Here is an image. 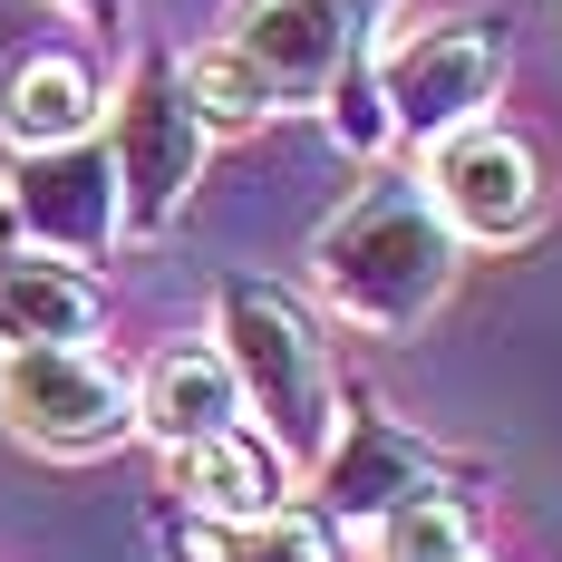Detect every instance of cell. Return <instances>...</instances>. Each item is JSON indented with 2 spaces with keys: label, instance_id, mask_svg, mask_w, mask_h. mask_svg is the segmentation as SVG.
<instances>
[{
  "label": "cell",
  "instance_id": "cell-1",
  "mask_svg": "<svg viewBox=\"0 0 562 562\" xmlns=\"http://www.w3.org/2000/svg\"><path fill=\"white\" fill-rule=\"evenodd\" d=\"M456 272H465V243L456 224L437 214L427 175L417 166H379L330 224L311 233V281L349 330H379V339H407L447 311Z\"/></svg>",
  "mask_w": 562,
  "mask_h": 562
},
{
  "label": "cell",
  "instance_id": "cell-3",
  "mask_svg": "<svg viewBox=\"0 0 562 562\" xmlns=\"http://www.w3.org/2000/svg\"><path fill=\"white\" fill-rule=\"evenodd\" d=\"M116 156V204H126V243H156V233L184 224L194 184H204V156H214V126L184 98V49H136L126 78H116L108 116H98Z\"/></svg>",
  "mask_w": 562,
  "mask_h": 562
},
{
  "label": "cell",
  "instance_id": "cell-18",
  "mask_svg": "<svg viewBox=\"0 0 562 562\" xmlns=\"http://www.w3.org/2000/svg\"><path fill=\"white\" fill-rule=\"evenodd\" d=\"M359 20H369V30H379V20H389V0H359Z\"/></svg>",
  "mask_w": 562,
  "mask_h": 562
},
{
  "label": "cell",
  "instance_id": "cell-14",
  "mask_svg": "<svg viewBox=\"0 0 562 562\" xmlns=\"http://www.w3.org/2000/svg\"><path fill=\"white\" fill-rule=\"evenodd\" d=\"M98 116H108V88H98V68H88L78 49L10 58V78H0V146H10V156L98 136Z\"/></svg>",
  "mask_w": 562,
  "mask_h": 562
},
{
  "label": "cell",
  "instance_id": "cell-16",
  "mask_svg": "<svg viewBox=\"0 0 562 562\" xmlns=\"http://www.w3.org/2000/svg\"><path fill=\"white\" fill-rule=\"evenodd\" d=\"M184 98L204 108V126H214V136H243V126H272V116H281V98L262 88V68L233 49V40L184 49Z\"/></svg>",
  "mask_w": 562,
  "mask_h": 562
},
{
  "label": "cell",
  "instance_id": "cell-4",
  "mask_svg": "<svg viewBox=\"0 0 562 562\" xmlns=\"http://www.w3.org/2000/svg\"><path fill=\"white\" fill-rule=\"evenodd\" d=\"M514 68V20L505 10H447V20H417L379 40V108H389V146H437L456 126L495 116Z\"/></svg>",
  "mask_w": 562,
  "mask_h": 562
},
{
  "label": "cell",
  "instance_id": "cell-13",
  "mask_svg": "<svg viewBox=\"0 0 562 562\" xmlns=\"http://www.w3.org/2000/svg\"><path fill=\"white\" fill-rule=\"evenodd\" d=\"M156 553L166 562H339V533L321 524L311 505H281V514H184V505H156Z\"/></svg>",
  "mask_w": 562,
  "mask_h": 562
},
{
  "label": "cell",
  "instance_id": "cell-12",
  "mask_svg": "<svg viewBox=\"0 0 562 562\" xmlns=\"http://www.w3.org/2000/svg\"><path fill=\"white\" fill-rule=\"evenodd\" d=\"M224 427H243V389H233V359L214 339H175L136 369V437H156L175 456L194 437H224Z\"/></svg>",
  "mask_w": 562,
  "mask_h": 562
},
{
  "label": "cell",
  "instance_id": "cell-9",
  "mask_svg": "<svg viewBox=\"0 0 562 562\" xmlns=\"http://www.w3.org/2000/svg\"><path fill=\"white\" fill-rule=\"evenodd\" d=\"M359 40H379L359 20V0H252L233 20V49L262 68V88H272L281 108H321L339 58L359 49Z\"/></svg>",
  "mask_w": 562,
  "mask_h": 562
},
{
  "label": "cell",
  "instance_id": "cell-2",
  "mask_svg": "<svg viewBox=\"0 0 562 562\" xmlns=\"http://www.w3.org/2000/svg\"><path fill=\"white\" fill-rule=\"evenodd\" d=\"M214 349L233 359L243 417L291 456V475H311L339 437V369L311 301L272 272H224L214 281Z\"/></svg>",
  "mask_w": 562,
  "mask_h": 562
},
{
  "label": "cell",
  "instance_id": "cell-6",
  "mask_svg": "<svg viewBox=\"0 0 562 562\" xmlns=\"http://www.w3.org/2000/svg\"><path fill=\"white\" fill-rule=\"evenodd\" d=\"M311 485H321V524L330 533H369L379 514H397V505H417V495H465L475 475L456 465V456H437L407 417H389L369 389H339V437H330V456L311 465Z\"/></svg>",
  "mask_w": 562,
  "mask_h": 562
},
{
  "label": "cell",
  "instance_id": "cell-11",
  "mask_svg": "<svg viewBox=\"0 0 562 562\" xmlns=\"http://www.w3.org/2000/svg\"><path fill=\"white\" fill-rule=\"evenodd\" d=\"M291 456L243 417V427H224V437H194V447L166 456V505L184 514H224V524H243V514H281L291 505Z\"/></svg>",
  "mask_w": 562,
  "mask_h": 562
},
{
  "label": "cell",
  "instance_id": "cell-7",
  "mask_svg": "<svg viewBox=\"0 0 562 562\" xmlns=\"http://www.w3.org/2000/svg\"><path fill=\"white\" fill-rule=\"evenodd\" d=\"M417 175H427V194H437V214L456 224L465 252H514L553 214V175L533 156V136H514L505 116H475V126L437 136L417 156Z\"/></svg>",
  "mask_w": 562,
  "mask_h": 562
},
{
  "label": "cell",
  "instance_id": "cell-5",
  "mask_svg": "<svg viewBox=\"0 0 562 562\" xmlns=\"http://www.w3.org/2000/svg\"><path fill=\"white\" fill-rule=\"evenodd\" d=\"M0 427L30 456L88 465L136 437V379L116 369L98 339L68 349H0Z\"/></svg>",
  "mask_w": 562,
  "mask_h": 562
},
{
  "label": "cell",
  "instance_id": "cell-10",
  "mask_svg": "<svg viewBox=\"0 0 562 562\" xmlns=\"http://www.w3.org/2000/svg\"><path fill=\"white\" fill-rule=\"evenodd\" d=\"M98 330H108L98 272L0 233V349H68V339H98Z\"/></svg>",
  "mask_w": 562,
  "mask_h": 562
},
{
  "label": "cell",
  "instance_id": "cell-17",
  "mask_svg": "<svg viewBox=\"0 0 562 562\" xmlns=\"http://www.w3.org/2000/svg\"><path fill=\"white\" fill-rule=\"evenodd\" d=\"M58 10H68L88 40H126V0H58Z\"/></svg>",
  "mask_w": 562,
  "mask_h": 562
},
{
  "label": "cell",
  "instance_id": "cell-15",
  "mask_svg": "<svg viewBox=\"0 0 562 562\" xmlns=\"http://www.w3.org/2000/svg\"><path fill=\"white\" fill-rule=\"evenodd\" d=\"M475 543V495H417L369 524V562H465Z\"/></svg>",
  "mask_w": 562,
  "mask_h": 562
},
{
  "label": "cell",
  "instance_id": "cell-8",
  "mask_svg": "<svg viewBox=\"0 0 562 562\" xmlns=\"http://www.w3.org/2000/svg\"><path fill=\"white\" fill-rule=\"evenodd\" d=\"M0 233L40 243V252H68V262H108L126 243L108 136H68V146L10 156V175H0Z\"/></svg>",
  "mask_w": 562,
  "mask_h": 562
},
{
  "label": "cell",
  "instance_id": "cell-19",
  "mask_svg": "<svg viewBox=\"0 0 562 562\" xmlns=\"http://www.w3.org/2000/svg\"><path fill=\"white\" fill-rule=\"evenodd\" d=\"M465 562H495V553H465Z\"/></svg>",
  "mask_w": 562,
  "mask_h": 562
}]
</instances>
